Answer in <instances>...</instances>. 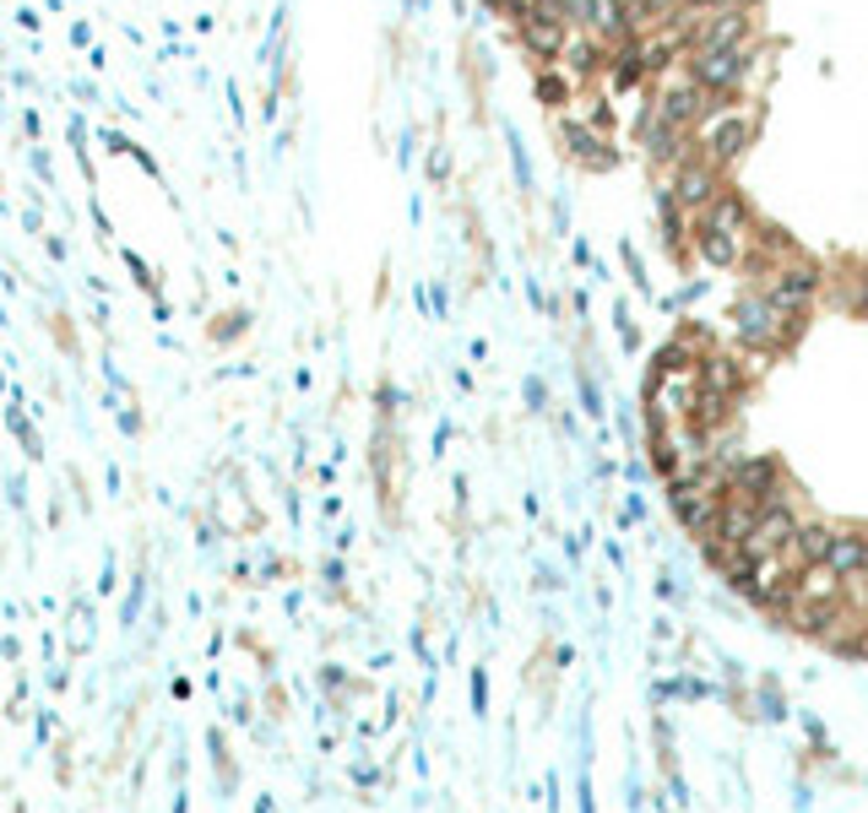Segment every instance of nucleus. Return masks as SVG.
I'll return each instance as SVG.
<instances>
[{
	"label": "nucleus",
	"mask_w": 868,
	"mask_h": 813,
	"mask_svg": "<svg viewBox=\"0 0 868 813\" xmlns=\"http://www.w3.org/2000/svg\"><path fill=\"white\" fill-rule=\"evenodd\" d=\"M560 147L570 163H581V168H592V174H609L613 163H619L609 136H598L592 125H581V120H570V114H560Z\"/></svg>",
	"instance_id": "f257e3e1"
},
{
	"label": "nucleus",
	"mask_w": 868,
	"mask_h": 813,
	"mask_svg": "<svg viewBox=\"0 0 868 813\" xmlns=\"http://www.w3.org/2000/svg\"><path fill=\"white\" fill-rule=\"evenodd\" d=\"M532 93H538V103H543V109H554V114H564V109H570V99H575V88H570V76H564L560 65H538V76H532Z\"/></svg>",
	"instance_id": "f03ea898"
},
{
	"label": "nucleus",
	"mask_w": 868,
	"mask_h": 813,
	"mask_svg": "<svg viewBox=\"0 0 868 813\" xmlns=\"http://www.w3.org/2000/svg\"><path fill=\"white\" fill-rule=\"evenodd\" d=\"M245 331H251V309H223V315H217V320L206 326V337H212L217 348H228V342H239Z\"/></svg>",
	"instance_id": "7ed1b4c3"
},
{
	"label": "nucleus",
	"mask_w": 868,
	"mask_h": 813,
	"mask_svg": "<svg viewBox=\"0 0 868 813\" xmlns=\"http://www.w3.org/2000/svg\"><path fill=\"white\" fill-rule=\"evenodd\" d=\"M88 136H93V131H88V120H82V114H71V120H65V142H71V153H76V163H82V179L93 185V179H99V168H93V153H88Z\"/></svg>",
	"instance_id": "20e7f679"
},
{
	"label": "nucleus",
	"mask_w": 868,
	"mask_h": 813,
	"mask_svg": "<svg viewBox=\"0 0 868 813\" xmlns=\"http://www.w3.org/2000/svg\"><path fill=\"white\" fill-rule=\"evenodd\" d=\"M6 429L17 434V445H22V451H28L33 461L44 456V440H39V429H33V423L22 418V402H11V406H6Z\"/></svg>",
	"instance_id": "39448f33"
},
{
	"label": "nucleus",
	"mask_w": 868,
	"mask_h": 813,
	"mask_svg": "<svg viewBox=\"0 0 868 813\" xmlns=\"http://www.w3.org/2000/svg\"><path fill=\"white\" fill-rule=\"evenodd\" d=\"M120 260H125V266H131V277H136V288H142V294H147V299H157V294H163V277H157L153 266H147V260H142V255L131 250V245H120Z\"/></svg>",
	"instance_id": "423d86ee"
},
{
	"label": "nucleus",
	"mask_w": 868,
	"mask_h": 813,
	"mask_svg": "<svg viewBox=\"0 0 868 813\" xmlns=\"http://www.w3.org/2000/svg\"><path fill=\"white\" fill-rule=\"evenodd\" d=\"M99 147L109 157H131V147H136V142H131V136H125V131H114V125H103L99 131Z\"/></svg>",
	"instance_id": "0eeeda50"
},
{
	"label": "nucleus",
	"mask_w": 868,
	"mask_h": 813,
	"mask_svg": "<svg viewBox=\"0 0 868 813\" xmlns=\"http://www.w3.org/2000/svg\"><path fill=\"white\" fill-rule=\"evenodd\" d=\"M28 163H33V174H39V185L50 191V185H54V163H50V153H44L39 142H28Z\"/></svg>",
	"instance_id": "6e6552de"
},
{
	"label": "nucleus",
	"mask_w": 868,
	"mask_h": 813,
	"mask_svg": "<svg viewBox=\"0 0 868 813\" xmlns=\"http://www.w3.org/2000/svg\"><path fill=\"white\" fill-rule=\"evenodd\" d=\"M131 163H136V168H142V174H147V179H157V185H163V168H157V157L147 153V147H142V142H136V147H131Z\"/></svg>",
	"instance_id": "1a4fd4ad"
},
{
	"label": "nucleus",
	"mask_w": 868,
	"mask_h": 813,
	"mask_svg": "<svg viewBox=\"0 0 868 813\" xmlns=\"http://www.w3.org/2000/svg\"><path fill=\"white\" fill-rule=\"evenodd\" d=\"M429 179H435V185H446V179H451V153H446V147H435V153H429Z\"/></svg>",
	"instance_id": "9d476101"
},
{
	"label": "nucleus",
	"mask_w": 868,
	"mask_h": 813,
	"mask_svg": "<svg viewBox=\"0 0 868 813\" xmlns=\"http://www.w3.org/2000/svg\"><path fill=\"white\" fill-rule=\"evenodd\" d=\"M88 217H93V228H99V239H103V245H109V239H114V223H109V212H103L99 202H88Z\"/></svg>",
	"instance_id": "9b49d317"
},
{
	"label": "nucleus",
	"mask_w": 868,
	"mask_h": 813,
	"mask_svg": "<svg viewBox=\"0 0 868 813\" xmlns=\"http://www.w3.org/2000/svg\"><path fill=\"white\" fill-rule=\"evenodd\" d=\"M223 99L234 109V125H245V99H239V82H223Z\"/></svg>",
	"instance_id": "f8f14e48"
},
{
	"label": "nucleus",
	"mask_w": 868,
	"mask_h": 813,
	"mask_svg": "<svg viewBox=\"0 0 868 813\" xmlns=\"http://www.w3.org/2000/svg\"><path fill=\"white\" fill-rule=\"evenodd\" d=\"M22 136H28V142H39V136H44V120H39V109H22Z\"/></svg>",
	"instance_id": "ddd939ff"
},
{
	"label": "nucleus",
	"mask_w": 868,
	"mask_h": 813,
	"mask_svg": "<svg viewBox=\"0 0 868 813\" xmlns=\"http://www.w3.org/2000/svg\"><path fill=\"white\" fill-rule=\"evenodd\" d=\"M22 228H28V234H44V212H39V202L22 206Z\"/></svg>",
	"instance_id": "4468645a"
},
{
	"label": "nucleus",
	"mask_w": 868,
	"mask_h": 813,
	"mask_svg": "<svg viewBox=\"0 0 868 813\" xmlns=\"http://www.w3.org/2000/svg\"><path fill=\"white\" fill-rule=\"evenodd\" d=\"M44 250H50L54 266H65V260H71V250H65V239H60V234H44Z\"/></svg>",
	"instance_id": "2eb2a0df"
},
{
	"label": "nucleus",
	"mask_w": 868,
	"mask_h": 813,
	"mask_svg": "<svg viewBox=\"0 0 868 813\" xmlns=\"http://www.w3.org/2000/svg\"><path fill=\"white\" fill-rule=\"evenodd\" d=\"M71 99H76V103H99V88H93L88 76H76V82H71Z\"/></svg>",
	"instance_id": "dca6fc26"
},
{
	"label": "nucleus",
	"mask_w": 868,
	"mask_h": 813,
	"mask_svg": "<svg viewBox=\"0 0 868 813\" xmlns=\"http://www.w3.org/2000/svg\"><path fill=\"white\" fill-rule=\"evenodd\" d=\"M483 6H489V11H494V17H521V6H527V0H483Z\"/></svg>",
	"instance_id": "f3484780"
},
{
	"label": "nucleus",
	"mask_w": 868,
	"mask_h": 813,
	"mask_svg": "<svg viewBox=\"0 0 868 813\" xmlns=\"http://www.w3.org/2000/svg\"><path fill=\"white\" fill-rule=\"evenodd\" d=\"M39 22H44V17H39L33 6H22V11H17V28H22V33H39Z\"/></svg>",
	"instance_id": "a211bd4d"
},
{
	"label": "nucleus",
	"mask_w": 868,
	"mask_h": 813,
	"mask_svg": "<svg viewBox=\"0 0 868 813\" xmlns=\"http://www.w3.org/2000/svg\"><path fill=\"white\" fill-rule=\"evenodd\" d=\"M71 44H76V50H93V28H88V22H71Z\"/></svg>",
	"instance_id": "6ab92c4d"
},
{
	"label": "nucleus",
	"mask_w": 868,
	"mask_h": 813,
	"mask_svg": "<svg viewBox=\"0 0 868 813\" xmlns=\"http://www.w3.org/2000/svg\"><path fill=\"white\" fill-rule=\"evenodd\" d=\"M153 320H174V305H169L163 294H157V299H153Z\"/></svg>",
	"instance_id": "aec40b11"
}]
</instances>
